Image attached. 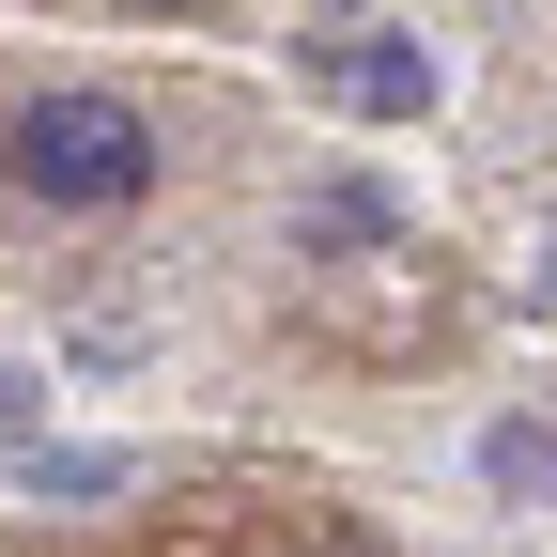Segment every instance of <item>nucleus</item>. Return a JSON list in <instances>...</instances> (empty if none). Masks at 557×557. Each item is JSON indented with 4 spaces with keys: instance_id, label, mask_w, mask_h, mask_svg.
Instances as JSON below:
<instances>
[{
    "instance_id": "1",
    "label": "nucleus",
    "mask_w": 557,
    "mask_h": 557,
    "mask_svg": "<svg viewBox=\"0 0 557 557\" xmlns=\"http://www.w3.org/2000/svg\"><path fill=\"white\" fill-rule=\"evenodd\" d=\"M16 186L47 218H124V201L156 186V124L124 94H32L16 109Z\"/></svg>"
},
{
    "instance_id": "2",
    "label": "nucleus",
    "mask_w": 557,
    "mask_h": 557,
    "mask_svg": "<svg viewBox=\"0 0 557 557\" xmlns=\"http://www.w3.org/2000/svg\"><path fill=\"white\" fill-rule=\"evenodd\" d=\"M341 94H357L372 124H403V109H434V62H418V47H357V62H341Z\"/></svg>"
},
{
    "instance_id": "3",
    "label": "nucleus",
    "mask_w": 557,
    "mask_h": 557,
    "mask_svg": "<svg viewBox=\"0 0 557 557\" xmlns=\"http://www.w3.org/2000/svg\"><path fill=\"white\" fill-rule=\"evenodd\" d=\"M139 449H32V496H124Z\"/></svg>"
},
{
    "instance_id": "4",
    "label": "nucleus",
    "mask_w": 557,
    "mask_h": 557,
    "mask_svg": "<svg viewBox=\"0 0 557 557\" xmlns=\"http://www.w3.org/2000/svg\"><path fill=\"white\" fill-rule=\"evenodd\" d=\"M47 418V372H0V434H32Z\"/></svg>"
}]
</instances>
